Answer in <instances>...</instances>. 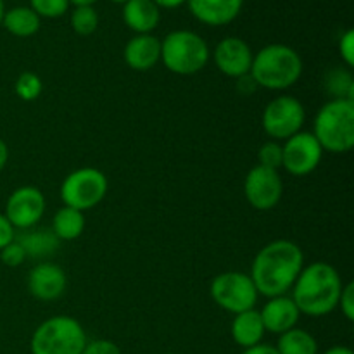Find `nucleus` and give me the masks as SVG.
<instances>
[{"instance_id":"obj_1","label":"nucleus","mask_w":354,"mask_h":354,"mask_svg":"<svg viewBox=\"0 0 354 354\" xmlns=\"http://www.w3.org/2000/svg\"><path fill=\"white\" fill-rule=\"evenodd\" d=\"M304 265V254L292 241H273L256 254L251 280L258 294L266 297L286 296L292 289Z\"/></svg>"},{"instance_id":"obj_2","label":"nucleus","mask_w":354,"mask_h":354,"mask_svg":"<svg viewBox=\"0 0 354 354\" xmlns=\"http://www.w3.org/2000/svg\"><path fill=\"white\" fill-rule=\"evenodd\" d=\"M342 280L337 270L324 261H317L301 270L292 286V301L301 315L325 317L339 304Z\"/></svg>"},{"instance_id":"obj_3","label":"nucleus","mask_w":354,"mask_h":354,"mask_svg":"<svg viewBox=\"0 0 354 354\" xmlns=\"http://www.w3.org/2000/svg\"><path fill=\"white\" fill-rule=\"evenodd\" d=\"M303 75L301 55L292 47L272 44L252 57L249 76L258 86L268 90H286L299 82Z\"/></svg>"},{"instance_id":"obj_4","label":"nucleus","mask_w":354,"mask_h":354,"mask_svg":"<svg viewBox=\"0 0 354 354\" xmlns=\"http://www.w3.org/2000/svg\"><path fill=\"white\" fill-rule=\"evenodd\" d=\"M315 138L324 151L344 154L354 145V102L334 99L325 104L315 118Z\"/></svg>"},{"instance_id":"obj_5","label":"nucleus","mask_w":354,"mask_h":354,"mask_svg":"<svg viewBox=\"0 0 354 354\" xmlns=\"http://www.w3.org/2000/svg\"><path fill=\"white\" fill-rule=\"evenodd\" d=\"M86 342V334L78 320L52 317L33 332L30 351L31 354H82Z\"/></svg>"},{"instance_id":"obj_6","label":"nucleus","mask_w":354,"mask_h":354,"mask_svg":"<svg viewBox=\"0 0 354 354\" xmlns=\"http://www.w3.org/2000/svg\"><path fill=\"white\" fill-rule=\"evenodd\" d=\"M161 61L175 75H196L209 61V47L194 31L176 30L161 41Z\"/></svg>"},{"instance_id":"obj_7","label":"nucleus","mask_w":354,"mask_h":354,"mask_svg":"<svg viewBox=\"0 0 354 354\" xmlns=\"http://www.w3.org/2000/svg\"><path fill=\"white\" fill-rule=\"evenodd\" d=\"M106 194V175L95 168H80L69 173L61 185V199L66 206L82 213L102 203Z\"/></svg>"},{"instance_id":"obj_8","label":"nucleus","mask_w":354,"mask_h":354,"mask_svg":"<svg viewBox=\"0 0 354 354\" xmlns=\"http://www.w3.org/2000/svg\"><path fill=\"white\" fill-rule=\"evenodd\" d=\"M209 292L218 306L234 315L252 310L258 301V290L251 277L242 272H225L216 275L211 282Z\"/></svg>"},{"instance_id":"obj_9","label":"nucleus","mask_w":354,"mask_h":354,"mask_svg":"<svg viewBox=\"0 0 354 354\" xmlns=\"http://www.w3.org/2000/svg\"><path fill=\"white\" fill-rule=\"evenodd\" d=\"M304 120L306 111L303 104L290 95L277 97L263 111V128L275 140H287L299 133Z\"/></svg>"},{"instance_id":"obj_10","label":"nucleus","mask_w":354,"mask_h":354,"mask_svg":"<svg viewBox=\"0 0 354 354\" xmlns=\"http://www.w3.org/2000/svg\"><path fill=\"white\" fill-rule=\"evenodd\" d=\"M322 156L324 149L315 135L310 131H299L287 138L286 145H282V168L294 176L310 175L318 168Z\"/></svg>"},{"instance_id":"obj_11","label":"nucleus","mask_w":354,"mask_h":354,"mask_svg":"<svg viewBox=\"0 0 354 354\" xmlns=\"http://www.w3.org/2000/svg\"><path fill=\"white\" fill-rule=\"evenodd\" d=\"M244 194L248 203L258 211H270L280 203L283 183L277 169L254 166L244 182Z\"/></svg>"},{"instance_id":"obj_12","label":"nucleus","mask_w":354,"mask_h":354,"mask_svg":"<svg viewBox=\"0 0 354 354\" xmlns=\"http://www.w3.org/2000/svg\"><path fill=\"white\" fill-rule=\"evenodd\" d=\"M45 213V197L37 187H19L9 196L6 204V218L14 228L30 230Z\"/></svg>"},{"instance_id":"obj_13","label":"nucleus","mask_w":354,"mask_h":354,"mask_svg":"<svg viewBox=\"0 0 354 354\" xmlns=\"http://www.w3.org/2000/svg\"><path fill=\"white\" fill-rule=\"evenodd\" d=\"M252 52L244 40L237 37L223 38L214 48V64L230 78L249 75L252 64Z\"/></svg>"},{"instance_id":"obj_14","label":"nucleus","mask_w":354,"mask_h":354,"mask_svg":"<svg viewBox=\"0 0 354 354\" xmlns=\"http://www.w3.org/2000/svg\"><path fill=\"white\" fill-rule=\"evenodd\" d=\"M66 273L61 266L54 263H40L35 266L28 277V289L31 296L40 301H54L64 294Z\"/></svg>"},{"instance_id":"obj_15","label":"nucleus","mask_w":354,"mask_h":354,"mask_svg":"<svg viewBox=\"0 0 354 354\" xmlns=\"http://www.w3.org/2000/svg\"><path fill=\"white\" fill-rule=\"evenodd\" d=\"M259 315H261L265 330L279 335L296 327L301 317L292 297L287 296L270 297V301L263 306Z\"/></svg>"},{"instance_id":"obj_16","label":"nucleus","mask_w":354,"mask_h":354,"mask_svg":"<svg viewBox=\"0 0 354 354\" xmlns=\"http://www.w3.org/2000/svg\"><path fill=\"white\" fill-rule=\"evenodd\" d=\"M190 12L207 26H225L241 14L244 0H187Z\"/></svg>"},{"instance_id":"obj_17","label":"nucleus","mask_w":354,"mask_h":354,"mask_svg":"<svg viewBox=\"0 0 354 354\" xmlns=\"http://www.w3.org/2000/svg\"><path fill=\"white\" fill-rule=\"evenodd\" d=\"M161 61V41L149 35H137L124 47V62L135 71H149Z\"/></svg>"},{"instance_id":"obj_18","label":"nucleus","mask_w":354,"mask_h":354,"mask_svg":"<svg viewBox=\"0 0 354 354\" xmlns=\"http://www.w3.org/2000/svg\"><path fill=\"white\" fill-rule=\"evenodd\" d=\"M123 19L130 30L138 35H149L161 19L154 0H128L123 7Z\"/></svg>"},{"instance_id":"obj_19","label":"nucleus","mask_w":354,"mask_h":354,"mask_svg":"<svg viewBox=\"0 0 354 354\" xmlns=\"http://www.w3.org/2000/svg\"><path fill=\"white\" fill-rule=\"evenodd\" d=\"M232 337L241 348L248 349L256 344H261V339L265 335V325H263L261 315L254 308L242 313L235 315L232 322Z\"/></svg>"},{"instance_id":"obj_20","label":"nucleus","mask_w":354,"mask_h":354,"mask_svg":"<svg viewBox=\"0 0 354 354\" xmlns=\"http://www.w3.org/2000/svg\"><path fill=\"white\" fill-rule=\"evenodd\" d=\"M2 26L14 37L26 38L40 30V17L31 7H14L3 14Z\"/></svg>"},{"instance_id":"obj_21","label":"nucleus","mask_w":354,"mask_h":354,"mask_svg":"<svg viewBox=\"0 0 354 354\" xmlns=\"http://www.w3.org/2000/svg\"><path fill=\"white\" fill-rule=\"evenodd\" d=\"M83 230H85V216L82 211L64 206L54 214L52 234L59 241H75L83 234Z\"/></svg>"},{"instance_id":"obj_22","label":"nucleus","mask_w":354,"mask_h":354,"mask_svg":"<svg viewBox=\"0 0 354 354\" xmlns=\"http://www.w3.org/2000/svg\"><path fill=\"white\" fill-rule=\"evenodd\" d=\"M277 351L279 354H317L318 344L310 332L294 327L280 334Z\"/></svg>"},{"instance_id":"obj_23","label":"nucleus","mask_w":354,"mask_h":354,"mask_svg":"<svg viewBox=\"0 0 354 354\" xmlns=\"http://www.w3.org/2000/svg\"><path fill=\"white\" fill-rule=\"evenodd\" d=\"M19 242L26 254L30 256H47L54 252L59 245V239L52 232L38 230L21 237Z\"/></svg>"},{"instance_id":"obj_24","label":"nucleus","mask_w":354,"mask_h":354,"mask_svg":"<svg viewBox=\"0 0 354 354\" xmlns=\"http://www.w3.org/2000/svg\"><path fill=\"white\" fill-rule=\"evenodd\" d=\"M99 26V14L92 6H80L71 14V28L75 33L88 37Z\"/></svg>"},{"instance_id":"obj_25","label":"nucleus","mask_w":354,"mask_h":354,"mask_svg":"<svg viewBox=\"0 0 354 354\" xmlns=\"http://www.w3.org/2000/svg\"><path fill=\"white\" fill-rule=\"evenodd\" d=\"M14 90H16V95L19 97L24 102H31V100L38 99L44 90V85H41L40 76L35 75V73L26 71L21 73L16 80V85H14Z\"/></svg>"},{"instance_id":"obj_26","label":"nucleus","mask_w":354,"mask_h":354,"mask_svg":"<svg viewBox=\"0 0 354 354\" xmlns=\"http://www.w3.org/2000/svg\"><path fill=\"white\" fill-rule=\"evenodd\" d=\"M327 88L335 95V99H349L353 100L354 82L348 71L344 69H334L327 76Z\"/></svg>"},{"instance_id":"obj_27","label":"nucleus","mask_w":354,"mask_h":354,"mask_svg":"<svg viewBox=\"0 0 354 354\" xmlns=\"http://www.w3.org/2000/svg\"><path fill=\"white\" fill-rule=\"evenodd\" d=\"M31 9L38 17H61L68 10L69 0H30Z\"/></svg>"},{"instance_id":"obj_28","label":"nucleus","mask_w":354,"mask_h":354,"mask_svg":"<svg viewBox=\"0 0 354 354\" xmlns=\"http://www.w3.org/2000/svg\"><path fill=\"white\" fill-rule=\"evenodd\" d=\"M259 166H265V168L277 169L282 168V145L279 142H266L261 145L258 152Z\"/></svg>"},{"instance_id":"obj_29","label":"nucleus","mask_w":354,"mask_h":354,"mask_svg":"<svg viewBox=\"0 0 354 354\" xmlns=\"http://www.w3.org/2000/svg\"><path fill=\"white\" fill-rule=\"evenodd\" d=\"M26 251L23 249V245L19 244L17 241H12L9 245H6V248L0 251V259H2L3 265L7 266H19L23 265V261L26 259Z\"/></svg>"},{"instance_id":"obj_30","label":"nucleus","mask_w":354,"mask_h":354,"mask_svg":"<svg viewBox=\"0 0 354 354\" xmlns=\"http://www.w3.org/2000/svg\"><path fill=\"white\" fill-rule=\"evenodd\" d=\"M337 306H341L342 315H344L349 322L354 320V283L353 282L342 286Z\"/></svg>"},{"instance_id":"obj_31","label":"nucleus","mask_w":354,"mask_h":354,"mask_svg":"<svg viewBox=\"0 0 354 354\" xmlns=\"http://www.w3.org/2000/svg\"><path fill=\"white\" fill-rule=\"evenodd\" d=\"M82 354H121V349L107 339H95L86 342Z\"/></svg>"},{"instance_id":"obj_32","label":"nucleus","mask_w":354,"mask_h":354,"mask_svg":"<svg viewBox=\"0 0 354 354\" xmlns=\"http://www.w3.org/2000/svg\"><path fill=\"white\" fill-rule=\"evenodd\" d=\"M339 52H341L342 61L346 62L348 68H353L354 66V31L348 30L341 37V41H339Z\"/></svg>"},{"instance_id":"obj_33","label":"nucleus","mask_w":354,"mask_h":354,"mask_svg":"<svg viewBox=\"0 0 354 354\" xmlns=\"http://www.w3.org/2000/svg\"><path fill=\"white\" fill-rule=\"evenodd\" d=\"M14 227L10 225V221L7 220L6 214L0 213V251H2L6 245H9L14 241Z\"/></svg>"},{"instance_id":"obj_34","label":"nucleus","mask_w":354,"mask_h":354,"mask_svg":"<svg viewBox=\"0 0 354 354\" xmlns=\"http://www.w3.org/2000/svg\"><path fill=\"white\" fill-rule=\"evenodd\" d=\"M242 354H279V351H277V348H272L268 344H256L252 348L244 349Z\"/></svg>"},{"instance_id":"obj_35","label":"nucleus","mask_w":354,"mask_h":354,"mask_svg":"<svg viewBox=\"0 0 354 354\" xmlns=\"http://www.w3.org/2000/svg\"><path fill=\"white\" fill-rule=\"evenodd\" d=\"M185 2L187 0H154V3L159 9H161V7L162 9H176V7L183 6Z\"/></svg>"},{"instance_id":"obj_36","label":"nucleus","mask_w":354,"mask_h":354,"mask_svg":"<svg viewBox=\"0 0 354 354\" xmlns=\"http://www.w3.org/2000/svg\"><path fill=\"white\" fill-rule=\"evenodd\" d=\"M7 159H9V149H7L6 142H3L2 138H0V171H2V169L6 168Z\"/></svg>"},{"instance_id":"obj_37","label":"nucleus","mask_w":354,"mask_h":354,"mask_svg":"<svg viewBox=\"0 0 354 354\" xmlns=\"http://www.w3.org/2000/svg\"><path fill=\"white\" fill-rule=\"evenodd\" d=\"M324 354H354V353L349 348H346V346H334V348L327 349Z\"/></svg>"},{"instance_id":"obj_38","label":"nucleus","mask_w":354,"mask_h":354,"mask_svg":"<svg viewBox=\"0 0 354 354\" xmlns=\"http://www.w3.org/2000/svg\"><path fill=\"white\" fill-rule=\"evenodd\" d=\"M97 0H69V3H75L76 7H80V6H93V3H95Z\"/></svg>"},{"instance_id":"obj_39","label":"nucleus","mask_w":354,"mask_h":354,"mask_svg":"<svg viewBox=\"0 0 354 354\" xmlns=\"http://www.w3.org/2000/svg\"><path fill=\"white\" fill-rule=\"evenodd\" d=\"M3 14H6V7H3V0H0V26H2Z\"/></svg>"},{"instance_id":"obj_40","label":"nucleus","mask_w":354,"mask_h":354,"mask_svg":"<svg viewBox=\"0 0 354 354\" xmlns=\"http://www.w3.org/2000/svg\"><path fill=\"white\" fill-rule=\"evenodd\" d=\"M113 2H116V3H127L128 0H113Z\"/></svg>"},{"instance_id":"obj_41","label":"nucleus","mask_w":354,"mask_h":354,"mask_svg":"<svg viewBox=\"0 0 354 354\" xmlns=\"http://www.w3.org/2000/svg\"><path fill=\"white\" fill-rule=\"evenodd\" d=\"M165 354H173V353H165Z\"/></svg>"}]
</instances>
